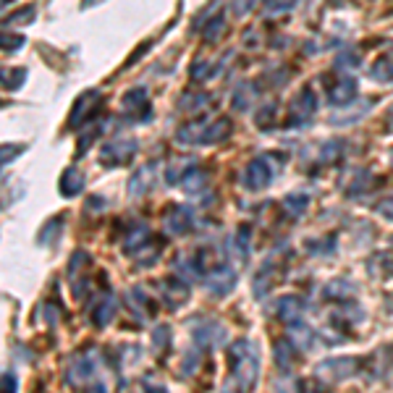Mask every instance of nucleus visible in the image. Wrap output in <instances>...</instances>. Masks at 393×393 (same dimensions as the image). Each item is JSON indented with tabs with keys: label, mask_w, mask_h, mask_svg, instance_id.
<instances>
[{
	"label": "nucleus",
	"mask_w": 393,
	"mask_h": 393,
	"mask_svg": "<svg viewBox=\"0 0 393 393\" xmlns=\"http://www.w3.org/2000/svg\"><path fill=\"white\" fill-rule=\"evenodd\" d=\"M231 359H234V380L231 383L241 393H249L257 383L260 375V354L252 341H236L231 346Z\"/></svg>",
	"instance_id": "1"
},
{
	"label": "nucleus",
	"mask_w": 393,
	"mask_h": 393,
	"mask_svg": "<svg viewBox=\"0 0 393 393\" xmlns=\"http://www.w3.org/2000/svg\"><path fill=\"white\" fill-rule=\"evenodd\" d=\"M359 367H357V359L354 357H341V359H328V362H320L317 367V378H323L328 383H335V380H344V378H352Z\"/></svg>",
	"instance_id": "2"
},
{
	"label": "nucleus",
	"mask_w": 393,
	"mask_h": 393,
	"mask_svg": "<svg viewBox=\"0 0 393 393\" xmlns=\"http://www.w3.org/2000/svg\"><path fill=\"white\" fill-rule=\"evenodd\" d=\"M244 187L252 189V192H262V189L273 181V171L267 168V157H257V160H252L249 166H246L244 171Z\"/></svg>",
	"instance_id": "3"
},
{
	"label": "nucleus",
	"mask_w": 393,
	"mask_h": 393,
	"mask_svg": "<svg viewBox=\"0 0 393 393\" xmlns=\"http://www.w3.org/2000/svg\"><path fill=\"white\" fill-rule=\"evenodd\" d=\"M137 152V142L134 139H116V142H110L102 147L100 157H102V163L105 166H124L131 160V155Z\"/></svg>",
	"instance_id": "4"
},
{
	"label": "nucleus",
	"mask_w": 393,
	"mask_h": 393,
	"mask_svg": "<svg viewBox=\"0 0 393 393\" xmlns=\"http://www.w3.org/2000/svg\"><path fill=\"white\" fill-rule=\"evenodd\" d=\"M234 286H236V273L226 265L215 267V270H210V273L205 275V288L215 296L231 294V291H234Z\"/></svg>",
	"instance_id": "5"
},
{
	"label": "nucleus",
	"mask_w": 393,
	"mask_h": 393,
	"mask_svg": "<svg viewBox=\"0 0 393 393\" xmlns=\"http://www.w3.org/2000/svg\"><path fill=\"white\" fill-rule=\"evenodd\" d=\"M98 102H100L98 89H89V92H84V95H79V100L74 102V108H71V118H69L71 126H81L87 118H92V113H95V108H98Z\"/></svg>",
	"instance_id": "6"
},
{
	"label": "nucleus",
	"mask_w": 393,
	"mask_h": 393,
	"mask_svg": "<svg viewBox=\"0 0 393 393\" xmlns=\"http://www.w3.org/2000/svg\"><path fill=\"white\" fill-rule=\"evenodd\" d=\"M194 226V215H192V210L189 207H173V210H168L166 215V231L171 236H184L192 231Z\"/></svg>",
	"instance_id": "7"
},
{
	"label": "nucleus",
	"mask_w": 393,
	"mask_h": 393,
	"mask_svg": "<svg viewBox=\"0 0 393 393\" xmlns=\"http://www.w3.org/2000/svg\"><path fill=\"white\" fill-rule=\"evenodd\" d=\"M95 370H98V357H95V352L79 354L69 367V380H74V383H79V380H87V378L95 375Z\"/></svg>",
	"instance_id": "8"
},
{
	"label": "nucleus",
	"mask_w": 393,
	"mask_h": 393,
	"mask_svg": "<svg viewBox=\"0 0 393 393\" xmlns=\"http://www.w3.org/2000/svg\"><path fill=\"white\" fill-rule=\"evenodd\" d=\"M317 110V100H314L312 89H302L296 95L294 105H291V113H294V124H302L307 118H312V113Z\"/></svg>",
	"instance_id": "9"
},
{
	"label": "nucleus",
	"mask_w": 393,
	"mask_h": 393,
	"mask_svg": "<svg viewBox=\"0 0 393 393\" xmlns=\"http://www.w3.org/2000/svg\"><path fill=\"white\" fill-rule=\"evenodd\" d=\"M194 338L199 346H218L226 341V328L220 323H202L194 331Z\"/></svg>",
	"instance_id": "10"
},
{
	"label": "nucleus",
	"mask_w": 393,
	"mask_h": 393,
	"mask_svg": "<svg viewBox=\"0 0 393 393\" xmlns=\"http://www.w3.org/2000/svg\"><path fill=\"white\" fill-rule=\"evenodd\" d=\"M163 296H166V302H171V307L184 305L189 299L187 281H184V278H166V281H163Z\"/></svg>",
	"instance_id": "11"
},
{
	"label": "nucleus",
	"mask_w": 393,
	"mask_h": 393,
	"mask_svg": "<svg viewBox=\"0 0 393 393\" xmlns=\"http://www.w3.org/2000/svg\"><path fill=\"white\" fill-rule=\"evenodd\" d=\"M116 296L113 294H105L100 302H95V309H92V323L98 325V328H105V325L116 317Z\"/></svg>",
	"instance_id": "12"
},
{
	"label": "nucleus",
	"mask_w": 393,
	"mask_h": 393,
	"mask_svg": "<svg viewBox=\"0 0 393 393\" xmlns=\"http://www.w3.org/2000/svg\"><path fill=\"white\" fill-rule=\"evenodd\" d=\"M302 312H305V302L299 296H284L278 302V317L284 320L286 325L299 323L302 320Z\"/></svg>",
	"instance_id": "13"
},
{
	"label": "nucleus",
	"mask_w": 393,
	"mask_h": 393,
	"mask_svg": "<svg viewBox=\"0 0 393 393\" xmlns=\"http://www.w3.org/2000/svg\"><path fill=\"white\" fill-rule=\"evenodd\" d=\"M155 163H147V166H142L134 173V178L128 181V196H142L145 192H147L149 187H152V181H155Z\"/></svg>",
	"instance_id": "14"
},
{
	"label": "nucleus",
	"mask_w": 393,
	"mask_h": 393,
	"mask_svg": "<svg viewBox=\"0 0 393 393\" xmlns=\"http://www.w3.org/2000/svg\"><path fill=\"white\" fill-rule=\"evenodd\" d=\"M58 192L63 196H76L84 192V176L79 173L76 168H66L63 171V176H60V184H58Z\"/></svg>",
	"instance_id": "15"
},
{
	"label": "nucleus",
	"mask_w": 393,
	"mask_h": 393,
	"mask_svg": "<svg viewBox=\"0 0 393 393\" xmlns=\"http://www.w3.org/2000/svg\"><path fill=\"white\" fill-rule=\"evenodd\" d=\"M205 131H207V126L205 124H199V121L187 124V126L178 128L176 142H181V145H196V142H202V139H205Z\"/></svg>",
	"instance_id": "16"
},
{
	"label": "nucleus",
	"mask_w": 393,
	"mask_h": 393,
	"mask_svg": "<svg viewBox=\"0 0 393 393\" xmlns=\"http://www.w3.org/2000/svg\"><path fill=\"white\" fill-rule=\"evenodd\" d=\"M331 102H352L357 98V81L354 79H341L333 89H331Z\"/></svg>",
	"instance_id": "17"
},
{
	"label": "nucleus",
	"mask_w": 393,
	"mask_h": 393,
	"mask_svg": "<svg viewBox=\"0 0 393 393\" xmlns=\"http://www.w3.org/2000/svg\"><path fill=\"white\" fill-rule=\"evenodd\" d=\"M352 294H357V286L346 284L344 278L331 281V284L323 288V296H328V299H338V302H346V296H352Z\"/></svg>",
	"instance_id": "18"
},
{
	"label": "nucleus",
	"mask_w": 393,
	"mask_h": 393,
	"mask_svg": "<svg viewBox=\"0 0 393 393\" xmlns=\"http://www.w3.org/2000/svg\"><path fill=\"white\" fill-rule=\"evenodd\" d=\"M288 341L294 346H299V349H307V346L312 344V331H309L302 320H299V323H291L288 325Z\"/></svg>",
	"instance_id": "19"
},
{
	"label": "nucleus",
	"mask_w": 393,
	"mask_h": 393,
	"mask_svg": "<svg viewBox=\"0 0 393 393\" xmlns=\"http://www.w3.org/2000/svg\"><path fill=\"white\" fill-rule=\"evenodd\" d=\"M124 110H126V113H137V110H145V113H147L149 110L147 92H145V89H131L126 98H124Z\"/></svg>",
	"instance_id": "20"
},
{
	"label": "nucleus",
	"mask_w": 393,
	"mask_h": 393,
	"mask_svg": "<svg viewBox=\"0 0 393 393\" xmlns=\"http://www.w3.org/2000/svg\"><path fill=\"white\" fill-rule=\"evenodd\" d=\"M370 108H373V102H370V100H359L354 108L344 110V116H333L331 121H333V124H354V121H359V118H362Z\"/></svg>",
	"instance_id": "21"
},
{
	"label": "nucleus",
	"mask_w": 393,
	"mask_h": 393,
	"mask_svg": "<svg viewBox=\"0 0 393 393\" xmlns=\"http://www.w3.org/2000/svg\"><path fill=\"white\" fill-rule=\"evenodd\" d=\"M205 184H207L205 171H189V173H184V178H181V187H184V192H189V194H196L199 189H205Z\"/></svg>",
	"instance_id": "22"
},
{
	"label": "nucleus",
	"mask_w": 393,
	"mask_h": 393,
	"mask_svg": "<svg viewBox=\"0 0 393 393\" xmlns=\"http://www.w3.org/2000/svg\"><path fill=\"white\" fill-rule=\"evenodd\" d=\"M228 131H231V121L228 118H223V121H215L213 126L207 128L205 131V145H213V142H220V139H226L228 137Z\"/></svg>",
	"instance_id": "23"
},
{
	"label": "nucleus",
	"mask_w": 393,
	"mask_h": 393,
	"mask_svg": "<svg viewBox=\"0 0 393 393\" xmlns=\"http://www.w3.org/2000/svg\"><path fill=\"white\" fill-rule=\"evenodd\" d=\"M307 205H309V199H307L305 194H291V196H286V202H284V210L288 213L291 218H299L302 213L307 210Z\"/></svg>",
	"instance_id": "24"
},
{
	"label": "nucleus",
	"mask_w": 393,
	"mask_h": 393,
	"mask_svg": "<svg viewBox=\"0 0 393 393\" xmlns=\"http://www.w3.org/2000/svg\"><path fill=\"white\" fill-rule=\"evenodd\" d=\"M128 302H131V309L139 314V320H147V312H145L147 299L142 294V288H128Z\"/></svg>",
	"instance_id": "25"
},
{
	"label": "nucleus",
	"mask_w": 393,
	"mask_h": 393,
	"mask_svg": "<svg viewBox=\"0 0 393 393\" xmlns=\"http://www.w3.org/2000/svg\"><path fill=\"white\" fill-rule=\"evenodd\" d=\"M370 76L378 79V81H391L393 79V63L388 58H380L373 66V74H370Z\"/></svg>",
	"instance_id": "26"
},
{
	"label": "nucleus",
	"mask_w": 393,
	"mask_h": 393,
	"mask_svg": "<svg viewBox=\"0 0 393 393\" xmlns=\"http://www.w3.org/2000/svg\"><path fill=\"white\" fill-rule=\"evenodd\" d=\"M275 362H278V367H291V341H281V344L275 346Z\"/></svg>",
	"instance_id": "27"
},
{
	"label": "nucleus",
	"mask_w": 393,
	"mask_h": 393,
	"mask_svg": "<svg viewBox=\"0 0 393 393\" xmlns=\"http://www.w3.org/2000/svg\"><path fill=\"white\" fill-rule=\"evenodd\" d=\"M24 79H27V71L24 69H13V74H3V87L6 89H19L24 84Z\"/></svg>",
	"instance_id": "28"
},
{
	"label": "nucleus",
	"mask_w": 393,
	"mask_h": 393,
	"mask_svg": "<svg viewBox=\"0 0 393 393\" xmlns=\"http://www.w3.org/2000/svg\"><path fill=\"white\" fill-rule=\"evenodd\" d=\"M60 228H63V220L60 218H55V220H50V223H45V228L39 231V244H50V234L58 236Z\"/></svg>",
	"instance_id": "29"
},
{
	"label": "nucleus",
	"mask_w": 393,
	"mask_h": 393,
	"mask_svg": "<svg viewBox=\"0 0 393 393\" xmlns=\"http://www.w3.org/2000/svg\"><path fill=\"white\" fill-rule=\"evenodd\" d=\"M87 265H89V255H87V252H76V255L71 257V262H69V275H71V281L76 278L81 267H87Z\"/></svg>",
	"instance_id": "30"
},
{
	"label": "nucleus",
	"mask_w": 393,
	"mask_h": 393,
	"mask_svg": "<svg viewBox=\"0 0 393 393\" xmlns=\"http://www.w3.org/2000/svg\"><path fill=\"white\" fill-rule=\"evenodd\" d=\"M152 341H155V349L166 352L168 344H171V328H168V325H157V331H155V335H152Z\"/></svg>",
	"instance_id": "31"
},
{
	"label": "nucleus",
	"mask_w": 393,
	"mask_h": 393,
	"mask_svg": "<svg viewBox=\"0 0 393 393\" xmlns=\"http://www.w3.org/2000/svg\"><path fill=\"white\" fill-rule=\"evenodd\" d=\"M220 32H223V19L218 16V19H213V21H210V24L205 27V32H202V39H205V42H215Z\"/></svg>",
	"instance_id": "32"
},
{
	"label": "nucleus",
	"mask_w": 393,
	"mask_h": 393,
	"mask_svg": "<svg viewBox=\"0 0 393 393\" xmlns=\"http://www.w3.org/2000/svg\"><path fill=\"white\" fill-rule=\"evenodd\" d=\"M236 252H239V255L241 257H246L249 255V228H239V234H236Z\"/></svg>",
	"instance_id": "33"
},
{
	"label": "nucleus",
	"mask_w": 393,
	"mask_h": 393,
	"mask_svg": "<svg viewBox=\"0 0 393 393\" xmlns=\"http://www.w3.org/2000/svg\"><path fill=\"white\" fill-rule=\"evenodd\" d=\"M207 102V95H187V98L181 100V110H194V108H202Z\"/></svg>",
	"instance_id": "34"
},
{
	"label": "nucleus",
	"mask_w": 393,
	"mask_h": 393,
	"mask_svg": "<svg viewBox=\"0 0 393 393\" xmlns=\"http://www.w3.org/2000/svg\"><path fill=\"white\" fill-rule=\"evenodd\" d=\"M32 19H34V8L21 11V13H16V16H11V19L6 21V29H11V27H19V24H29Z\"/></svg>",
	"instance_id": "35"
},
{
	"label": "nucleus",
	"mask_w": 393,
	"mask_h": 393,
	"mask_svg": "<svg viewBox=\"0 0 393 393\" xmlns=\"http://www.w3.org/2000/svg\"><path fill=\"white\" fill-rule=\"evenodd\" d=\"M275 121V105H267L265 110H260V116H257V126L260 128H270Z\"/></svg>",
	"instance_id": "36"
},
{
	"label": "nucleus",
	"mask_w": 393,
	"mask_h": 393,
	"mask_svg": "<svg viewBox=\"0 0 393 393\" xmlns=\"http://www.w3.org/2000/svg\"><path fill=\"white\" fill-rule=\"evenodd\" d=\"M257 6V0H234V16H246Z\"/></svg>",
	"instance_id": "37"
},
{
	"label": "nucleus",
	"mask_w": 393,
	"mask_h": 393,
	"mask_svg": "<svg viewBox=\"0 0 393 393\" xmlns=\"http://www.w3.org/2000/svg\"><path fill=\"white\" fill-rule=\"evenodd\" d=\"M294 3L296 0H265V8L270 11V13H278V11H288Z\"/></svg>",
	"instance_id": "38"
},
{
	"label": "nucleus",
	"mask_w": 393,
	"mask_h": 393,
	"mask_svg": "<svg viewBox=\"0 0 393 393\" xmlns=\"http://www.w3.org/2000/svg\"><path fill=\"white\" fill-rule=\"evenodd\" d=\"M378 215H383L385 220H393V196H388L378 205Z\"/></svg>",
	"instance_id": "39"
},
{
	"label": "nucleus",
	"mask_w": 393,
	"mask_h": 393,
	"mask_svg": "<svg viewBox=\"0 0 393 393\" xmlns=\"http://www.w3.org/2000/svg\"><path fill=\"white\" fill-rule=\"evenodd\" d=\"M24 42H27L24 37H8V32L3 34V48L8 50V53H11V50H19L21 45H24Z\"/></svg>",
	"instance_id": "40"
},
{
	"label": "nucleus",
	"mask_w": 393,
	"mask_h": 393,
	"mask_svg": "<svg viewBox=\"0 0 393 393\" xmlns=\"http://www.w3.org/2000/svg\"><path fill=\"white\" fill-rule=\"evenodd\" d=\"M3 393H16V375L11 370L3 373Z\"/></svg>",
	"instance_id": "41"
},
{
	"label": "nucleus",
	"mask_w": 393,
	"mask_h": 393,
	"mask_svg": "<svg viewBox=\"0 0 393 393\" xmlns=\"http://www.w3.org/2000/svg\"><path fill=\"white\" fill-rule=\"evenodd\" d=\"M249 105V95H246V87L236 89V98H234V108H246Z\"/></svg>",
	"instance_id": "42"
},
{
	"label": "nucleus",
	"mask_w": 393,
	"mask_h": 393,
	"mask_svg": "<svg viewBox=\"0 0 393 393\" xmlns=\"http://www.w3.org/2000/svg\"><path fill=\"white\" fill-rule=\"evenodd\" d=\"M21 145H13V147H3V163H8V160H13L16 157V152H21Z\"/></svg>",
	"instance_id": "43"
},
{
	"label": "nucleus",
	"mask_w": 393,
	"mask_h": 393,
	"mask_svg": "<svg viewBox=\"0 0 393 393\" xmlns=\"http://www.w3.org/2000/svg\"><path fill=\"white\" fill-rule=\"evenodd\" d=\"M87 393H108V388H105L102 383H95V385H89Z\"/></svg>",
	"instance_id": "44"
},
{
	"label": "nucleus",
	"mask_w": 393,
	"mask_h": 393,
	"mask_svg": "<svg viewBox=\"0 0 393 393\" xmlns=\"http://www.w3.org/2000/svg\"><path fill=\"white\" fill-rule=\"evenodd\" d=\"M147 393H168V391H166V388H163V385H149Z\"/></svg>",
	"instance_id": "45"
},
{
	"label": "nucleus",
	"mask_w": 393,
	"mask_h": 393,
	"mask_svg": "<svg viewBox=\"0 0 393 393\" xmlns=\"http://www.w3.org/2000/svg\"><path fill=\"white\" fill-rule=\"evenodd\" d=\"M223 393H241V391H239V388H236L234 383H228L226 388H223Z\"/></svg>",
	"instance_id": "46"
},
{
	"label": "nucleus",
	"mask_w": 393,
	"mask_h": 393,
	"mask_svg": "<svg viewBox=\"0 0 393 393\" xmlns=\"http://www.w3.org/2000/svg\"><path fill=\"white\" fill-rule=\"evenodd\" d=\"M388 128H391V131H393V108L388 110Z\"/></svg>",
	"instance_id": "47"
},
{
	"label": "nucleus",
	"mask_w": 393,
	"mask_h": 393,
	"mask_svg": "<svg viewBox=\"0 0 393 393\" xmlns=\"http://www.w3.org/2000/svg\"><path fill=\"white\" fill-rule=\"evenodd\" d=\"M92 3H100V0H84V3H81V6H84V8H87V6H92Z\"/></svg>",
	"instance_id": "48"
},
{
	"label": "nucleus",
	"mask_w": 393,
	"mask_h": 393,
	"mask_svg": "<svg viewBox=\"0 0 393 393\" xmlns=\"http://www.w3.org/2000/svg\"><path fill=\"white\" fill-rule=\"evenodd\" d=\"M391 160H393V149H391Z\"/></svg>",
	"instance_id": "49"
}]
</instances>
